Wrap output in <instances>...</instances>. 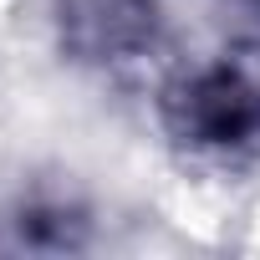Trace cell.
<instances>
[{"mask_svg": "<svg viewBox=\"0 0 260 260\" xmlns=\"http://www.w3.org/2000/svg\"><path fill=\"white\" fill-rule=\"evenodd\" d=\"M158 117L164 133L194 158L260 153V41H245L169 77Z\"/></svg>", "mask_w": 260, "mask_h": 260, "instance_id": "1", "label": "cell"}, {"mask_svg": "<svg viewBox=\"0 0 260 260\" xmlns=\"http://www.w3.org/2000/svg\"><path fill=\"white\" fill-rule=\"evenodd\" d=\"M51 21L61 51L97 72L133 67L164 41L158 0H51Z\"/></svg>", "mask_w": 260, "mask_h": 260, "instance_id": "2", "label": "cell"}, {"mask_svg": "<svg viewBox=\"0 0 260 260\" xmlns=\"http://www.w3.org/2000/svg\"><path fill=\"white\" fill-rule=\"evenodd\" d=\"M240 11H245V16H255V21H260V0H240Z\"/></svg>", "mask_w": 260, "mask_h": 260, "instance_id": "3", "label": "cell"}]
</instances>
